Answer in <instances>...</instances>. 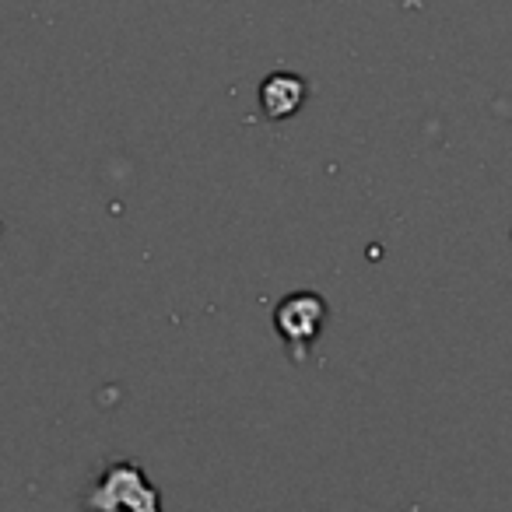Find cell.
I'll return each instance as SVG.
<instances>
[{
    "instance_id": "6da1fadb",
    "label": "cell",
    "mask_w": 512,
    "mask_h": 512,
    "mask_svg": "<svg viewBox=\"0 0 512 512\" xmlns=\"http://www.w3.org/2000/svg\"><path fill=\"white\" fill-rule=\"evenodd\" d=\"M88 505H99V509H120L123 505V509L148 512L158 509V495L134 463H113L88 495Z\"/></svg>"
},
{
    "instance_id": "7a4b0ae2",
    "label": "cell",
    "mask_w": 512,
    "mask_h": 512,
    "mask_svg": "<svg viewBox=\"0 0 512 512\" xmlns=\"http://www.w3.org/2000/svg\"><path fill=\"white\" fill-rule=\"evenodd\" d=\"M323 302L316 299V295H292V299H285L278 306V316H274V323H278L281 337H285L288 344H299V348H306L309 341H313L316 334L323 330Z\"/></svg>"
},
{
    "instance_id": "3957f363",
    "label": "cell",
    "mask_w": 512,
    "mask_h": 512,
    "mask_svg": "<svg viewBox=\"0 0 512 512\" xmlns=\"http://www.w3.org/2000/svg\"><path fill=\"white\" fill-rule=\"evenodd\" d=\"M302 99H306V85L292 74H274L260 88V102H264V113L271 120H285L288 113L302 106Z\"/></svg>"
}]
</instances>
